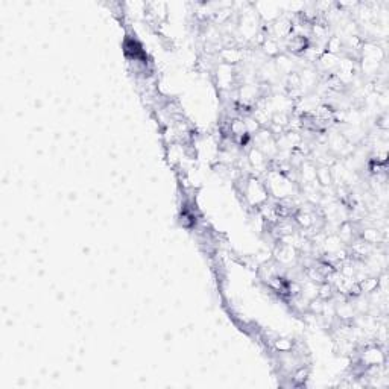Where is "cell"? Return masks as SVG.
I'll return each instance as SVG.
<instances>
[{"instance_id": "6da1fadb", "label": "cell", "mask_w": 389, "mask_h": 389, "mask_svg": "<svg viewBox=\"0 0 389 389\" xmlns=\"http://www.w3.org/2000/svg\"><path fill=\"white\" fill-rule=\"evenodd\" d=\"M243 195L251 207H262L268 198V189L265 183H262L257 177H246L243 181Z\"/></svg>"}, {"instance_id": "7a4b0ae2", "label": "cell", "mask_w": 389, "mask_h": 389, "mask_svg": "<svg viewBox=\"0 0 389 389\" xmlns=\"http://www.w3.org/2000/svg\"><path fill=\"white\" fill-rule=\"evenodd\" d=\"M386 360V356L383 350L378 345H366L362 356H360V363L366 368L369 366H383Z\"/></svg>"}, {"instance_id": "3957f363", "label": "cell", "mask_w": 389, "mask_h": 389, "mask_svg": "<svg viewBox=\"0 0 389 389\" xmlns=\"http://www.w3.org/2000/svg\"><path fill=\"white\" fill-rule=\"evenodd\" d=\"M248 163L249 167L257 172V174H262V172H266L269 169V160L266 158V155L258 149V148H252L248 152Z\"/></svg>"}, {"instance_id": "277c9868", "label": "cell", "mask_w": 389, "mask_h": 389, "mask_svg": "<svg viewBox=\"0 0 389 389\" xmlns=\"http://www.w3.org/2000/svg\"><path fill=\"white\" fill-rule=\"evenodd\" d=\"M339 61H340V60L337 58V55L324 52V54L318 58V66H319V69L324 70V72H331V70H336V69H337Z\"/></svg>"}, {"instance_id": "5b68a950", "label": "cell", "mask_w": 389, "mask_h": 389, "mask_svg": "<svg viewBox=\"0 0 389 389\" xmlns=\"http://www.w3.org/2000/svg\"><path fill=\"white\" fill-rule=\"evenodd\" d=\"M221 58L227 64H236L243 60V51L239 48H224L221 52Z\"/></svg>"}, {"instance_id": "8992f818", "label": "cell", "mask_w": 389, "mask_h": 389, "mask_svg": "<svg viewBox=\"0 0 389 389\" xmlns=\"http://www.w3.org/2000/svg\"><path fill=\"white\" fill-rule=\"evenodd\" d=\"M378 284H380V280L375 275H368V277H365L363 280L359 281V287H360L362 295H365V293L371 295V293L377 292Z\"/></svg>"}, {"instance_id": "52a82bcc", "label": "cell", "mask_w": 389, "mask_h": 389, "mask_svg": "<svg viewBox=\"0 0 389 389\" xmlns=\"http://www.w3.org/2000/svg\"><path fill=\"white\" fill-rule=\"evenodd\" d=\"M360 239H362L363 242H366L368 245H371V246H375V245H378V243H383L381 231H378L377 228H365V230H362Z\"/></svg>"}, {"instance_id": "ba28073f", "label": "cell", "mask_w": 389, "mask_h": 389, "mask_svg": "<svg viewBox=\"0 0 389 389\" xmlns=\"http://www.w3.org/2000/svg\"><path fill=\"white\" fill-rule=\"evenodd\" d=\"M316 180L322 186H330L333 183V172L330 166H321L316 169Z\"/></svg>"}, {"instance_id": "9c48e42d", "label": "cell", "mask_w": 389, "mask_h": 389, "mask_svg": "<svg viewBox=\"0 0 389 389\" xmlns=\"http://www.w3.org/2000/svg\"><path fill=\"white\" fill-rule=\"evenodd\" d=\"M262 48H263V51H265L268 55L277 57V55L280 54V41L268 35V37L265 38V41L262 43Z\"/></svg>"}, {"instance_id": "30bf717a", "label": "cell", "mask_w": 389, "mask_h": 389, "mask_svg": "<svg viewBox=\"0 0 389 389\" xmlns=\"http://www.w3.org/2000/svg\"><path fill=\"white\" fill-rule=\"evenodd\" d=\"M275 348L280 353H290L293 348V342L289 339H278V340H275Z\"/></svg>"}, {"instance_id": "8fae6325", "label": "cell", "mask_w": 389, "mask_h": 389, "mask_svg": "<svg viewBox=\"0 0 389 389\" xmlns=\"http://www.w3.org/2000/svg\"><path fill=\"white\" fill-rule=\"evenodd\" d=\"M180 222H181V225H183V227L189 228V227H192V225L196 222V219H195V216H193L192 213L186 211V213H183V214H181V219H180Z\"/></svg>"}, {"instance_id": "7c38bea8", "label": "cell", "mask_w": 389, "mask_h": 389, "mask_svg": "<svg viewBox=\"0 0 389 389\" xmlns=\"http://www.w3.org/2000/svg\"><path fill=\"white\" fill-rule=\"evenodd\" d=\"M309 377V371L307 369H304V368H299L296 372H295V381H296V384H304V381H306V378Z\"/></svg>"}]
</instances>
